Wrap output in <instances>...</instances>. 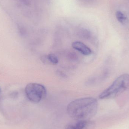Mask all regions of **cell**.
Returning a JSON list of instances; mask_svg holds the SVG:
<instances>
[{
  "instance_id": "cell-1",
  "label": "cell",
  "mask_w": 129,
  "mask_h": 129,
  "mask_svg": "<svg viewBox=\"0 0 129 129\" xmlns=\"http://www.w3.org/2000/svg\"><path fill=\"white\" fill-rule=\"evenodd\" d=\"M98 103L92 97L78 99L68 105L67 111L70 117L76 121H88L94 117L98 111Z\"/></svg>"
},
{
  "instance_id": "cell-2",
  "label": "cell",
  "mask_w": 129,
  "mask_h": 129,
  "mask_svg": "<svg viewBox=\"0 0 129 129\" xmlns=\"http://www.w3.org/2000/svg\"><path fill=\"white\" fill-rule=\"evenodd\" d=\"M129 86V74H125L118 77L112 84L99 96L101 99H113L119 96Z\"/></svg>"
},
{
  "instance_id": "cell-3",
  "label": "cell",
  "mask_w": 129,
  "mask_h": 129,
  "mask_svg": "<svg viewBox=\"0 0 129 129\" xmlns=\"http://www.w3.org/2000/svg\"><path fill=\"white\" fill-rule=\"evenodd\" d=\"M25 92L30 101L38 103L46 97L47 90L45 87L41 84L31 83L26 86Z\"/></svg>"
},
{
  "instance_id": "cell-4",
  "label": "cell",
  "mask_w": 129,
  "mask_h": 129,
  "mask_svg": "<svg viewBox=\"0 0 129 129\" xmlns=\"http://www.w3.org/2000/svg\"><path fill=\"white\" fill-rule=\"evenodd\" d=\"M72 47L85 56H89L92 53L91 49L81 42H74L72 44Z\"/></svg>"
},
{
  "instance_id": "cell-5",
  "label": "cell",
  "mask_w": 129,
  "mask_h": 129,
  "mask_svg": "<svg viewBox=\"0 0 129 129\" xmlns=\"http://www.w3.org/2000/svg\"><path fill=\"white\" fill-rule=\"evenodd\" d=\"M41 59L45 64H56L59 62L57 57L53 54L43 56L42 57Z\"/></svg>"
},
{
  "instance_id": "cell-6",
  "label": "cell",
  "mask_w": 129,
  "mask_h": 129,
  "mask_svg": "<svg viewBox=\"0 0 129 129\" xmlns=\"http://www.w3.org/2000/svg\"><path fill=\"white\" fill-rule=\"evenodd\" d=\"M88 121L80 120L68 124L65 129H83L86 126Z\"/></svg>"
},
{
  "instance_id": "cell-7",
  "label": "cell",
  "mask_w": 129,
  "mask_h": 129,
  "mask_svg": "<svg viewBox=\"0 0 129 129\" xmlns=\"http://www.w3.org/2000/svg\"><path fill=\"white\" fill-rule=\"evenodd\" d=\"M116 16L117 19L122 24H125L128 22V18L122 12L120 11H116Z\"/></svg>"
},
{
  "instance_id": "cell-8",
  "label": "cell",
  "mask_w": 129,
  "mask_h": 129,
  "mask_svg": "<svg viewBox=\"0 0 129 129\" xmlns=\"http://www.w3.org/2000/svg\"><path fill=\"white\" fill-rule=\"evenodd\" d=\"M0 93H1V89H0Z\"/></svg>"
}]
</instances>
